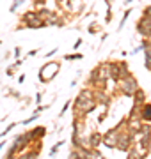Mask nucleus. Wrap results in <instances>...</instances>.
<instances>
[{
    "mask_svg": "<svg viewBox=\"0 0 151 159\" xmlns=\"http://www.w3.org/2000/svg\"><path fill=\"white\" fill-rule=\"evenodd\" d=\"M57 71H59V64L57 62L45 64V66L41 67V71H39V80L43 81V83H48L52 78L57 76Z\"/></svg>",
    "mask_w": 151,
    "mask_h": 159,
    "instance_id": "nucleus-2",
    "label": "nucleus"
},
{
    "mask_svg": "<svg viewBox=\"0 0 151 159\" xmlns=\"http://www.w3.org/2000/svg\"><path fill=\"white\" fill-rule=\"evenodd\" d=\"M68 108H70V101H66V104L62 106V110H61V115H64V113H66V110H68Z\"/></svg>",
    "mask_w": 151,
    "mask_h": 159,
    "instance_id": "nucleus-14",
    "label": "nucleus"
},
{
    "mask_svg": "<svg viewBox=\"0 0 151 159\" xmlns=\"http://www.w3.org/2000/svg\"><path fill=\"white\" fill-rule=\"evenodd\" d=\"M36 102H41V92H37V94H36Z\"/></svg>",
    "mask_w": 151,
    "mask_h": 159,
    "instance_id": "nucleus-18",
    "label": "nucleus"
},
{
    "mask_svg": "<svg viewBox=\"0 0 151 159\" xmlns=\"http://www.w3.org/2000/svg\"><path fill=\"white\" fill-rule=\"evenodd\" d=\"M101 140H103V136H101L100 133H93V134L87 138V147L89 148H96L100 143H101Z\"/></svg>",
    "mask_w": 151,
    "mask_h": 159,
    "instance_id": "nucleus-6",
    "label": "nucleus"
},
{
    "mask_svg": "<svg viewBox=\"0 0 151 159\" xmlns=\"http://www.w3.org/2000/svg\"><path fill=\"white\" fill-rule=\"evenodd\" d=\"M132 2H135V0H126V2H124V6H130Z\"/></svg>",
    "mask_w": 151,
    "mask_h": 159,
    "instance_id": "nucleus-20",
    "label": "nucleus"
},
{
    "mask_svg": "<svg viewBox=\"0 0 151 159\" xmlns=\"http://www.w3.org/2000/svg\"><path fill=\"white\" fill-rule=\"evenodd\" d=\"M80 44H82V39H76V43L73 44V48H75V50H78V48H80Z\"/></svg>",
    "mask_w": 151,
    "mask_h": 159,
    "instance_id": "nucleus-16",
    "label": "nucleus"
},
{
    "mask_svg": "<svg viewBox=\"0 0 151 159\" xmlns=\"http://www.w3.org/2000/svg\"><path fill=\"white\" fill-rule=\"evenodd\" d=\"M45 133H46V131H45V127H43V125H41V127H36V129H32V131H29V133H27V140L36 143L39 138L45 136Z\"/></svg>",
    "mask_w": 151,
    "mask_h": 159,
    "instance_id": "nucleus-5",
    "label": "nucleus"
},
{
    "mask_svg": "<svg viewBox=\"0 0 151 159\" xmlns=\"http://www.w3.org/2000/svg\"><path fill=\"white\" fill-rule=\"evenodd\" d=\"M119 127H116V129L109 131L107 134L103 136V140H101V143H105V147L109 148H116V143H117V136H119Z\"/></svg>",
    "mask_w": 151,
    "mask_h": 159,
    "instance_id": "nucleus-4",
    "label": "nucleus"
},
{
    "mask_svg": "<svg viewBox=\"0 0 151 159\" xmlns=\"http://www.w3.org/2000/svg\"><path fill=\"white\" fill-rule=\"evenodd\" d=\"M119 81H121V90H123L124 96H134L135 92L139 90V83H137V80H135L130 73H128L126 76H123Z\"/></svg>",
    "mask_w": 151,
    "mask_h": 159,
    "instance_id": "nucleus-1",
    "label": "nucleus"
},
{
    "mask_svg": "<svg viewBox=\"0 0 151 159\" xmlns=\"http://www.w3.org/2000/svg\"><path fill=\"white\" fill-rule=\"evenodd\" d=\"M37 117H39V111H36V113L32 115V117H29V119H25L23 122H22V124H25V125H27V124H30V122H34V120L37 119Z\"/></svg>",
    "mask_w": 151,
    "mask_h": 159,
    "instance_id": "nucleus-13",
    "label": "nucleus"
},
{
    "mask_svg": "<svg viewBox=\"0 0 151 159\" xmlns=\"http://www.w3.org/2000/svg\"><path fill=\"white\" fill-rule=\"evenodd\" d=\"M134 97H135V104H142L144 99H146V96H144V92H142V90H137L134 94Z\"/></svg>",
    "mask_w": 151,
    "mask_h": 159,
    "instance_id": "nucleus-8",
    "label": "nucleus"
},
{
    "mask_svg": "<svg viewBox=\"0 0 151 159\" xmlns=\"http://www.w3.org/2000/svg\"><path fill=\"white\" fill-rule=\"evenodd\" d=\"M23 2H25V0H14V4H12V6L9 7V11H11V12H14V11L18 9V7H20L22 4H23Z\"/></svg>",
    "mask_w": 151,
    "mask_h": 159,
    "instance_id": "nucleus-12",
    "label": "nucleus"
},
{
    "mask_svg": "<svg viewBox=\"0 0 151 159\" xmlns=\"http://www.w3.org/2000/svg\"><path fill=\"white\" fill-rule=\"evenodd\" d=\"M130 12H132V9H126V12L123 14V20H121V23H119V30L124 27V23H126V20H128V16H130Z\"/></svg>",
    "mask_w": 151,
    "mask_h": 159,
    "instance_id": "nucleus-10",
    "label": "nucleus"
},
{
    "mask_svg": "<svg viewBox=\"0 0 151 159\" xmlns=\"http://www.w3.org/2000/svg\"><path fill=\"white\" fill-rule=\"evenodd\" d=\"M20 53H22V50H20V48H16V50H14V55H16V57H20Z\"/></svg>",
    "mask_w": 151,
    "mask_h": 159,
    "instance_id": "nucleus-19",
    "label": "nucleus"
},
{
    "mask_svg": "<svg viewBox=\"0 0 151 159\" xmlns=\"http://www.w3.org/2000/svg\"><path fill=\"white\" fill-rule=\"evenodd\" d=\"M144 16L151 18V6H149V7H146V9H144Z\"/></svg>",
    "mask_w": 151,
    "mask_h": 159,
    "instance_id": "nucleus-15",
    "label": "nucleus"
},
{
    "mask_svg": "<svg viewBox=\"0 0 151 159\" xmlns=\"http://www.w3.org/2000/svg\"><path fill=\"white\" fill-rule=\"evenodd\" d=\"M4 145H6V143H0V150H2V148H4Z\"/></svg>",
    "mask_w": 151,
    "mask_h": 159,
    "instance_id": "nucleus-21",
    "label": "nucleus"
},
{
    "mask_svg": "<svg viewBox=\"0 0 151 159\" xmlns=\"http://www.w3.org/2000/svg\"><path fill=\"white\" fill-rule=\"evenodd\" d=\"M64 143H66V142H59V143H57V145H53V147H52V148H50V156H55V154H57V152H59V148L62 147Z\"/></svg>",
    "mask_w": 151,
    "mask_h": 159,
    "instance_id": "nucleus-9",
    "label": "nucleus"
},
{
    "mask_svg": "<svg viewBox=\"0 0 151 159\" xmlns=\"http://www.w3.org/2000/svg\"><path fill=\"white\" fill-rule=\"evenodd\" d=\"M55 51H57V48H55V50H50V51L46 53V57H52V55H55Z\"/></svg>",
    "mask_w": 151,
    "mask_h": 159,
    "instance_id": "nucleus-17",
    "label": "nucleus"
},
{
    "mask_svg": "<svg viewBox=\"0 0 151 159\" xmlns=\"http://www.w3.org/2000/svg\"><path fill=\"white\" fill-rule=\"evenodd\" d=\"M23 23L27 25V29H39V27H45V21L39 18L37 12H25Z\"/></svg>",
    "mask_w": 151,
    "mask_h": 159,
    "instance_id": "nucleus-3",
    "label": "nucleus"
},
{
    "mask_svg": "<svg viewBox=\"0 0 151 159\" xmlns=\"http://www.w3.org/2000/svg\"><path fill=\"white\" fill-rule=\"evenodd\" d=\"M64 58H66V60H78V58H84V55H80V53H73V55H70V53H68Z\"/></svg>",
    "mask_w": 151,
    "mask_h": 159,
    "instance_id": "nucleus-11",
    "label": "nucleus"
},
{
    "mask_svg": "<svg viewBox=\"0 0 151 159\" xmlns=\"http://www.w3.org/2000/svg\"><path fill=\"white\" fill-rule=\"evenodd\" d=\"M140 120H151V104H140V111H139Z\"/></svg>",
    "mask_w": 151,
    "mask_h": 159,
    "instance_id": "nucleus-7",
    "label": "nucleus"
}]
</instances>
